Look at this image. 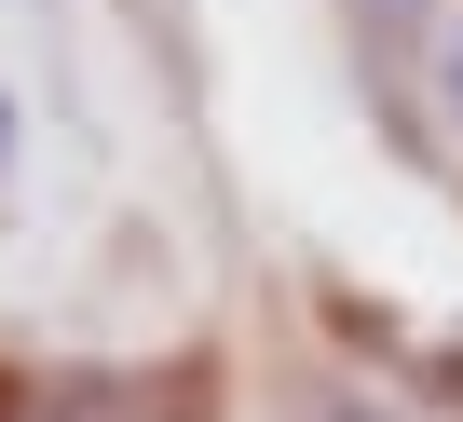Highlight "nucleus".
<instances>
[{"mask_svg":"<svg viewBox=\"0 0 463 422\" xmlns=\"http://www.w3.org/2000/svg\"><path fill=\"white\" fill-rule=\"evenodd\" d=\"M422 82H436V123L463 136V0H449V14L422 28Z\"/></svg>","mask_w":463,"mask_h":422,"instance_id":"2","label":"nucleus"},{"mask_svg":"<svg viewBox=\"0 0 463 422\" xmlns=\"http://www.w3.org/2000/svg\"><path fill=\"white\" fill-rule=\"evenodd\" d=\"M314 422H409V408H382V395H327Z\"/></svg>","mask_w":463,"mask_h":422,"instance_id":"3","label":"nucleus"},{"mask_svg":"<svg viewBox=\"0 0 463 422\" xmlns=\"http://www.w3.org/2000/svg\"><path fill=\"white\" fill-rule=\"evenodd\" d=\"M218 368L177 354V368H69V381H28V422H204Z\"/></svg>","mask_w":463,"mask_h":422,"instance_id":"1","label":"nucleus"},{"mask_svg":"<svg viewBox=\"0 0 463 422\" xmlns=\"http://www.w3.org/2000/svg\"><path fill=\"white\" fill-rule=\"evenodd\" d=\"M354 14H382V28H409V14H422V0H354Z\"/></svg>","mask_w":463,"mask_h":422,"instance_id":"4","label":"nucleus"}]
</instances>
